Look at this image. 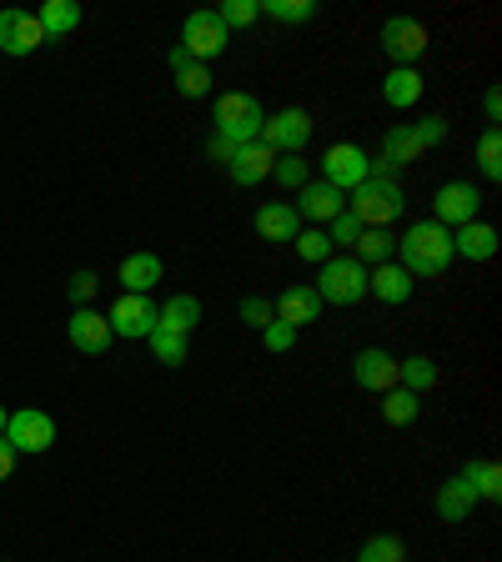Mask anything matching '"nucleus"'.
Here are the masks:
<instances>
[{
  "mask_svg": "<svg viewBox=\"0 0 502 562\" xmlns=\"http://www.w3.org/2000/svg\"><path fill=\"white\" fill-rule=\"evenodd\" d=\"M187 66H191V56H187L181 46H176V50H171V70H187Z\"/></svg>",
  "mask_w": 502,
  "mask_h": 562,
  "instance_id": "46",
  "label": "nucleus"
},
{
  "mask_svg": "<svg viewBox=\"0 0 502 562\" xmlns=\"http://www.w3.org/2000/svg\"><path fill=\"white\" fill-rule=\"evenodd\" d=\"M211 121H216V136L226 146H252V140H261V126H267V105L246 91H226Z\"/></svg>",
  "mask_w": 502,
  "mask_h": 562,
  "instance_id": "3",
  "label": "nucleus"
},
{
  "mask_svg": "<svg viewBox=\"0 0 502 562\" xmlns=\"http://www.w3.org/2000/svg\"><path fill=\"white\" fill-rule=\"evenodd\" d=\"M427 46H433V35H427L422 21H412V15H392V21L382 25V50L398 60V66H412Z\"/></svg>",
  "mask_w": 502,
  "mask_h": 562,
  "instance_id": "10",
  "label": "nucleus"
},
{
  "mask_svg": "<svg viewBox=\"0 0 502 562\" xmlns=\"http://www.w3.org/2000/svg\"><path fill=\"white\" fill-rule=\"evenodd\" d=\"M357 562H408V548H402V538H392V532H377V538H367Z\"/></svg>",
  "mask_w": 502,
  "mask_h": 562,
  "instance_id": "33",
  "label": "nucleus"
},
{
  "mask_svg": "<svg viewBox=\"0 0 502 562\" xmlns=\"http://www.w3.org/2000/svg\"><path fill=\"white\" fill-rule=\"evenodd\" d=\"M457 477L478 492V503H498V497H502V468H498V462H488V457L462 462V472H457Z\"/></svg>",
  "mask_w": 502,
  "mask_h": 562,
  "instance_id": "26",
  "label": "nucleus"
},
{
  "mask_svg": "<svg viewBox=\"0 0 502 562\" xmlns=\"http://www.w3.org/2000/svg\"><path fill=\"white\" fill-rule=\"evenodd\" d=\"M15 457H21V452H15V447L5 442V437H0V482H5V477L15 472Z\"/></svg>",
  "mask_w": 502,
  "mask_h": 562,
  "instance_id": "44",
  "label": "nucleus"
},
{
  "mask_svg": "<svg viewBox=\"0 0 502 562\" xmlns=\"http://www.w3.org/2000/svg\"><path fill=\"white\" fill-rule=\"evenodd\" d=\"M382 101L392 105V111H408V105L422 101V76L412 66H392L382 81Z\"/></svg>",
  "mask_w": 502,
  "mask_h": 562,
  "instance_id": "24",
  "label": "nucleus"
},
{
  "mask_svg": "<svg viewBox=\"0 0 502 562\" xmlns=\"http://www.w3.org/2000/svg\"><path fill=\"white\" fill-rule=\"evenodd\" d=\"M482 116H488V126H498V121H502V91H498V86H488V91H482Z\"/></svg>",
  "mask_w": 502,
  "mask_h": 562,
  "instance_id": "43",
  "label": "nucleus"
},
{
  "mask_svg": "<svg viewBox=\"0 0 502 562\" xmlns=\"http://www.w3.org/2000/svg\"><path fill=\"white\" fill-rule=\"evenodd\" d=\"M5 442L15 447V452H51L56 447V422H51V412H11V422H5Z\"/></svg>",
  "mask_w": 502,
  "mask_h": 562,
  "instance_id": "9",
  "label": "nucleus"
},
{
  "mask_svg": "<svg viewBox=\"0 0 502 562\" xmlns=\"http://www.w3.org/2000/svg\"><path fill=\"white\" fill-rule=\"evenodd\" d=\"M306 140H312V116L302 105H287V111L267 116V126H261V146H271L281 156H302Z\"/></svg>",
  "mask_w": 502,
  "mask_h": 562,
  "instance_id": "8",
  "label": "nucleus"
},
{
  "mask_svg": "<svg viewBox=\"0 0 502 562\" xmlns=\"http://www.w3.org/2000/svg\"><path fill=\"white\" fill-rule=\"evenodd\" d=\"M482 211V191L472 187V181H447V187H437L433 196V222L447 226V232H457V226L478 222Z\"/></svg>",
  "mask_w": 502,
  "mask_h": 562,
  "instance_id": "7",
  "label": "nucleus"
},
{
  "mask_svg": "<svg viewBox=\"0 0 502 562\" xmlns=\"http://www.w3.org/2000/svg\"><path fill=\"white\" fill-rule=\"evenodd\" d=\"M412 292H417V281H412L408 271L398 267V261L367 267V296H377V302H387V306H402Z\"/></svg>",
  "mask_w": 502,
  "mask_h": 562,
  "instance_id": "17",
  "label": "nucleus"
},
{
  "mask_svg": "<svg viewBox=\"0 0 502 562\" xmlns=\"http://www.w3.org/2000/svg\"><path fill=\"white\" fill-rule=\"evenodd\" d=\"M398 382L422 397L427 386H437V362H433V357H422V351H417V357H402V362H398Z\"/></svg>",
  "mask_w": 502,
  "mask_h": 562,
  "instance_id": "29",
  "label": "nucleus"
},
{
  "mask_svg": "<svg viewBox=\"0 0 502 562\" xmlns=\"http://www.w3.org/2000/svg\"><path fill=\"white\" fill-rule=\"evenodd\" d=\"M5 422H11V412H5V402H0V437H5Z\"/></svg>",
  "mask_w": 502,
  "mask_h": 562,
  "instance_id": "47",
  "label": "nucleus"
},
{
  "mask_svg": "<svg viewBox=\"0 0 502 562\" xmlns=\"http://www.w3.org/2000/svg\"><path fill=\"white\" fill-rule=\"evenodd\" d=\"M207 151H211V161H222V166H226V161H232V151H236V146H226L222 136H211V146H207Z\"/></svg>",
  "mask_w": 502,
  "mask_h": 562,
  "instance_id": "45",
  "label": "nucleus"
},
{
  "mask_svg": "<svg viewBox=\"0 0 502 562\" xmlns=\"http://www.w3.org/2000/svg\"><path fill=\"white\" fill-rule=\"evenodd\" d=\"M271 176H277L287 191H302L306 181H312V176H306V161H302V156H281V161L271 166Z\"/></svg>",
  "mask_w": 502,
  "mask_h": 562,
  "instance_id": "38",
  "label": "nucleus"
},
{
  "mask_svg": "<svg viewBox=\"0 0 502 562\" xmlns=\"http://www.w3.org/2000/svg\"><path fill=\"white\" fill-rule=\"evenodd\" d=\"M327 236H332V246H352L357 236H362V222H357L352 211H342V216H332L327 222Z\"/></svg>",
  "mask_w": 502,
  "mask_h": 562,
  "instance_id": "39",
  "label": "nucleus"
},
{
  "mask_svg": "<svg viewBox=\"0 0 502 562\" xmlns=\"http://www.w3.org/2000/svg\"><path fill=\"white\" fill-rule=\"evenodd\" d=\"M297 232H302V216H297L292 201H267V206L257 211V236L261 241H292Z\"/></svg>",
  "mask_w": 502,
  "mask_h": 562,
  "instance_id": "21",
  "label": "nucleus"
},
{
  "mask_svg": "<svg viewBox=\"0 0 502 562\" xmlns=\"http://www.w3.org/2000/svg\"><path fill=\"white\" fill-rule=\"evenodd\" d=\"M417 412H422L417 392H408V386H392V392H387V402H382V422H387V427H412V422H417Z\"/></svg>",
  "mask_w": 502,
  "mask_h": 562,
  "instance_id": "28",
  "label": "nucleus"
},
{
  "mask_svg": "<svg viewBox=\"0 0 502 562\" xmlns=\"http://www.w3.org/2000/svg\"><path fill=\"white\" fill-rule=\"evenodd\" d=\"M236 316H242L246 327H257V331H267L271 322H277V312H271V302H267V296H242V306H236Z\"/></svg>",
  "mask_w": 502,
  "mask_h": 562,
  "instance_id": "37",
  "label": "nucleus"
},
{
  "mask_svg": "<svg viewBox=\"0 0 502 562\" xmlns=\"http://www.w3.org/2000/svg\"><path fill=\"white\" fill-rule=\"evenodd\" d=\"M176 91L187 95V101H197V95H207V91H211V70L191 60L187 70H176Z\"/></svg>",
  "mask_w": 502,
  "mask_h": 562,
  "instance_id": "36",
  "label": "nucleus"
},
{
  "mask_svg": "<svg viewBox=\"0 0 502 562\" xmlns=\"http://www.w3.org/2000/svg\"><path fill=\"white\" fill-rule=\"evenodd\" d=\"M292 241H297V257H302V261H316V267H322V261H332V236L322 232V226H306V232H297Z\"/></svg>",
  "mask_w": 502,
  "mask_h": 562,
  "instance_id": "32",
  "label": "nucleus"
},
{
  "mask_svg": "<svg viewBox=\"0 0 502 562\" xmlns=\"http://www.w3.org/2000/svg\"><path fill=\"white\" fill-rule=\"evenodd\" d=\"M222 25L226 31H246V25H257L261 21V0H226L222 11Z\"/></svg>",
  "mask_w": 502,
  "mask_h": 562,
  "instance_id": "34",
  "label": "nucleus"
},
{
  "mask_svg": "<svg viewBox=\"0 0 502 562\" xmlns=\"http://www.w3.org/2000/svg\"><path fill=\"white\" fill-rule=\"evenodd\" d=\"M111 337H126V341H136V337H152L156 331V302L152 296H121L116 306H111Z\"/></svg>",
  "mask_w": 502,
  "mask_h": 562,
  "instance_id": "12",
  "label": "nucleus"
},
{
  "mask_svg": "<svg viewBox=\"0 0 502 562\" xmlns=\"http://www.w3.org/2000/svg\"><path fill=\"white\" fill-rule=\"evenodd\" d=\"M261 347H267V351H292L297 347V327H287V322H271V327L261 331Z\"/></svg>",
  "mask_w": 502,
  "mask_h": 562,
  "instance_id": "41",
  "label": "nucleus"
},
{
  "mask_svg": "<svg viewBox=\"0 0 502 562\" xmlns=\"http://www.w3.org/2000/svg\"><path fill=\"white\" fill-rule=\"evenodd\" d=\"M398 267L412 281H433L453 267V232L437 222H412L398 241Z\"/></svg>",
  "mask_w": 502,
  "mask_h": 562,
  "instance_id": "1",
  "label": "nucleus"
},
{
  "mask_svg": "<svg viewBox=\"0 0 502 562\" xmlns=\"http://www.w3.org/2000/svg\"><path fill=\"white\" fill-rule=\"evenodd\" d=\"M453 257L492 261V257H498V226H488V222L457 226V232H453Z\"/></svg>",
  "mask_w": 502,
  "mask_h": 562,
  "instance_id": "20",
  "label": "nucleus"
},
{
  "mask_svg": "<svg viewBox=\"0 0 502 562\" xmlns=\"http://www.w3.org/2000/svg\"><path fill=\"white\" fill-rule=\"evenodd\" d=\"M347 196H352V206H347L352 216L362 226H382V232L408 211V191H402L392 176H367L362 187L347 191Z\"/></svg>",
  "mask_w": 502,
  "mask_h": 562,
  "instance_id": "2",
  "label": "nucleus"
},
{
  "mask_svg": "<svg viewBox=\"0 0 502 562\" xmlns=\"http://www.w3.org/2000/svg\"><path fill=\"white\" fill-rule=\"evenodd\" d=\"M478 171L488 176V181H502V131L488 126L478 136Z\"/></svg>",
  "mask_w": 502,
  "mask_h": 562,
  "instance_id": "30",
  "label": "nucleus"
},
{
  "mask_svg": "<svg viewBox=\"0 0 502 562\" xmlns=\"http://www.w3.org/2000/svg\"><path fill=\"white\" fill-rule=\"evenodd\" d=\"M412 131H417L422 146H437V140H447V121L443 116H427L422 126H412Z\"/></svg>",
  "mask_w": 502,
  "mask_h": 562,
  "instance_id": "42",
  "label": "nucleus"
},
{
  "mask_svg": "<svg viewBox=\"0 0 502 562\" xmlns=\"http://www.w3.org/2000/svg\"><path fill=\"white\" fill-rule=\"evenodd\" d=\"M66 331H70V347L81 351V357H101V351L111 347V322H105L96 306H76Z\"/></svg>",
  "mask_w": 502,
  "mask_h": 562,
  "instance_id": "14",
  "label": "nucleus"
},
{
  "mask_svg": "<svg viewBox=\"0 0 502 562\" xmlns=\"http://www.w3.org/2000/svg\"><path fill=\"white\" fill-rule=\"evenodd\" d=\"M372 176V156L362 151V146H352V140H337V146H327V156H322V181L327 187H337L342 196L347 191H357Z\"/></svg>",
  "mask_w": 502,
  "mask_h": 562,
  "instance_id": "6",
  "label": "nucleus"
},
{
  "mask_svg": "<svg viewBox=\"0 0 502 562\" xmlns=\"http://www.w3.org/2000/svg\"><path fill=\"white\" fill-rule=\"evenodd\" d=\"M271 166H277V151L261 146V140H252V146H236L232 161H226V171H232L236 187H261V181L271 176Z\"/></svg>",
  "mask_w": 502,
  "mask_h": 562,
  "instance_id": "15",
  "label": "nucleus"
},
{
  "mask_svg": "<svg viewBox=\"0 0 502 562\" xmlns=\"http://www.w3.org/2000/svg\"><path fill=\"white\" fill-rule=\"evenodd\" d=\"M261 15H271L281 25H302L316 15V0H261Z\"/></svg>",
  "mask_w": 502,
  "mask_h": 562,
  "instance_id": "31",
  "label": "nucleus"
},
{
  "mask_svg": "<svg viewBox=\"0 0 502 562\" xmlns=\"http://www.w3.org/2000/svg\"><path fill=\"white\" fill-rule=\"evenodd\" d=\"M96 292H101V277H96V271H76V277H70V302L76 306H91Z\"/></svg>",
  "mask_w": 502,
  "mask_h": 562,
  "instance_id": "40",
  "label": "nucleus"
},
{
  "mask_svg": "<svg viewBox=\"0 0 502 562\" xmlns=\"http://www.w3.org/2000/svg\"><path fill=\"white\" fill-rule=\"evenodd\" d=\"M322 306H357L367 296V267L357 257H332L322 261V281H316Z\"/></svg>",
  "mask_w": 502,
  "mask_h": 562,
  "instance_id": "4",
  "label": "nucleus"
},
{
  "mask_svg": "<svg viewBox=\"0 0 502 562\" xmlns=\"http://www.w3.org/2000/svg\"><path fill=\"white\" fill-rule=\"evenodd\" d=\"M277 322H287V327H297L302 331L306 322H316L322 316V296H316V286H287V292L277 296Z\"/></svg>",
  "mask_w": 502,
  "mask_h": 562,
  "instance_id": "18",
  "label": "nucleus"
},
{
  "mask_svg": "<svg viewBox=\"0 0 502 562\" xmlns=\"http://www.w3.org/2000/svg\"><path fill=\"white\" fill-rule=\"evenodd\" d=\"M201 322V302L197 296H171L166 306H156V331H171V337H191Z\"/></svg>",
  "mask_w": 502,
  "mask_h": 562,
  "instance_id": "22",
  "label": "nucleus"
},
{
  "mask_svg": "<svg viewBox=\"0 0 502 562\" xmlns=\"http://www.w3.org/2000/svg\"><path fill=\"white\" fill-rule=\"evenodd\" d=\"M226 41H232V31L222 25L216 11H191L187 21H181V50H187L197 66H207V60L222 56Z\"/></svg>",
  "mask_w": 502,
  "mask_h": 562,
  "instance_id": "5",
  "label": "nucleus"
},
{
  "mask_svg": "<svg viewBox=\"0 0 502 562\" xmlns=\"http://www.w3.org/2000/svg\"><path fill=\"white\" fill-rule=\"evenodd\" d=\"M347 211V196H342L337 187H327V181H306L302 191H297V216L302 222H332V216H342Z\"/></svg>",
  "mask_w": 502,
  "mask_h": 562,
  "instance_id": "16",
  "label": "nucleus"
},
{
  "mask_svg": "<svg viewBox=\"0 0 502 562\" xmlns=\"http://www.w3.org/2000/svg\"><path fill=\"white\" fill-rule=\"evenodd\" d=\"M152 351L161 367H181L187 362V337H171V331H152Z\"/></svg>",
  "mask_w": 502,
  "mask_h": 562,
  "instance_id": "35",
  "label": "nucleus"
},
{
  "mask_svg": "<svg viewBox=\"0 0 502 562\" xmlns=\"http://www.w3.org/2000/svg\"><path fill=\"white\" fill-rule=\"evenodd\" d=\"M352 257L362 261V267H382V261H392V236L382 226H362V236L352 241Z\"/></svg>",
  "mask_w": 502,
  "mask_h": 562,
  "instance_id": "27",
  "label": "nucleus"
},
{
  "mask_svg": "<svg viewBox=\"0 0 502 562\" xmlns=\"http://www.w3.org/2000/svg\"><path fill=\"white\" fill-rule=\"evenodd\" d=\"M472 507H478V492L462 477H447L443 487H437V517H443V522H462Z\"/></svg>",
  "mask_w": 502,
  "mask_h": 562,
  "instance_id": "25",
  "label": "nucleus"
},
{
  "mask_svg": "<svg viewBox=\"0 0 502 562\" xmlns=\"http://www.w3.org/2000/svg\"><path fill=\"white\" fill-rule=\"evenodd\" d=\"M35 21H41L46 41H70V31L81 25V5H76V0H46V5L35 11Z\"/></svg>",
  "mask_w": 502,
  "mask_h": 562,
  "instance_id": "23",
  "label": "nucleus"
},
{
  "mask_svg": "<svg viewBox=\"0 0 502 562\" xmlns=\"http://www.w3.org/2000/svg\"><path fill=\"white\" fill-rule=\"evenodd\" d=\"M46 46V31H41V21H35L31 11H0V50L5 56H31V50Z\"/></svg>",
  "mask_w": 502,
  "mask_h": 562,
  "instance_id": "13",
  "label": "nucleus"
},
{
  "mask_svg": "<svg viewBox=\"0 0 502 562\" xmlns=\"http://www.w3.org/2000/svg\"><path fill=\"white\" fill-rule=\"evenodd\" d=\"M352 376H357V386L362 392H392V386H402L398 382V357L392 351H382V347H362L357 357H352Z\"/></svg>",
  "mask_w": 502,
  "mask_h": 562,
  "instance_id": "11",
  "label": "nucleus"
},
{
  "mask_svg": "<svg viewBox=\"0 0 502 562\" xmlns=\"http://www.w3.org/2000/svg\"><path fill=\"white\" fill-rule=\"evenodd\" d=\"M161 257L156 251H131L126 261H121V286H126L131 296H152L156 281H161Z\"/></svg>",
  "mask_w": 502,
  "mask_h": 562,
  "instance_id": "19",
  "label": "nucleus"
}]
</instances>
